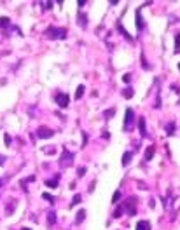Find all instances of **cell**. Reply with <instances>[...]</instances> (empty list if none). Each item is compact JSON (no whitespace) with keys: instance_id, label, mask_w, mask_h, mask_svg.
I'll return each mask as SVG.
<instances>
[{"instance_id":"cell-32","label":"cell","mask_w":180,"mask_h":230,"mask_svg":"<svg viewBox=\"0 0 180 230\" xmlns=\"http://www.w3.org/2000/svg\"><path fill=\"white\" fill-rule=\"evenodd\" d=\"M86 174V167H79L77 169V176H84Z\"/></svg>"},{"instance_id":"cell-37","label":"cell","mask_w":180,"mask_h":230,"mask_svg":"<svg viewBox=\"0 0 180 230\" xmlns=\"http://www.w3.org/2000/svg\"><path fill=\"white\" fill-rule=\"evenodd\" d=\"M21 230H32V229H21Z\"/></svg>"},{"instance_id":"cell-15","label":"cell","mask_w":180,"mask_h":230,"mask_svg":"<svg viewBox=\"0 0 180 230\" xmlns=\"http://www.w3.org/2000/svg\"><path fill=\"white\" fill-rule=\"evenodd\" d=\"M77 21H79V26L86 28V23H87V18H86V14L79 12V14H77Z\"/></svg>"},{"instance_id":"cell-6","label":"cell","mask_w":180,"mask_h":230,"mask_svg":"<svg viewBox=\"0 0 180 230\" xmlns=\"http://www.w3.org/2000/svg\"><path fill=\"white\" fill-rule=\"evenodd\" d=\"M72 160H74V153H70L68 150H65V152L61 153V157H60V167H61V169H65Z\"/></svg>"},{"instance_id":"cell-7","label":"cell","mask_w":180,"mask_h":230,"mask_svg":"<svg viewBox=\"0 0 180 230\" xmlns=\"http://www.w3.org/2000/svg\"><path fill=\"white\" fill-rule=\"evenodd\" d=\"M135 23H137V30H138V32H142V30H143V18H142L140 9L135 12Z\"/></svg>"},{"instance_id":"cell-36","label":"cell","mask_w":180,"mask_h":230,"mask_svg":"<svg viewBox=\"0 0 180 230\" xmlns=\"http://www.w3.org/2000/svg\"><path fill=\"white\" fill-rule=\"evenodd\" d=\"M2 162H5V155H0V164Z\"/></svg>"},{"instance_id":"cell-20","label":"cell","mask_w":180,"mask_h":230,"mask_svg":"<svg viewBox=\"0 0 180 230\" xmlns=\"http://www.w3.org/2000/svg\"><path fill=\"white\" fill-rule=\"evenodd\" d=\"M9 24H11V19L9 18H0V28H2V30H5Z\"/></svg>"},{"instance_id":"cell-5","label":"cell","mask_w":180,"mask_h":230,"mask_svg":"<svg viewBox=\"0 0 180 230\" xmlns=\"http://www.w3.org/2000/svg\"><path fill=\"white\" fill-rule=\"evenodd\" d=\"M54 99H56V103H58L60 108H67L68 103H70V96L65 94V93H58V94L54 96Z\"/></svg>"},{"instance_id":"cell-24","label":"cell","mask_w":180,"mask_h":230,"mask_svg":"<svg viewBox=\"0 0 180 230\" xmlns=\"http://www.w3.org/2000/svg\"><path fill=\"white\" fill-rule=\"evenodd\" d=\"M42 199H46V201H47L49 204H54V201H56V199H54L53 195H49V193H46V192L42 193Z\"/></svg>"},{"instance_id":"cell-25","label":"cell","mask_w":180,"mask_h":230,"mask_svg":"<svg viewBox=\"0 0 180 230\" xmlns=\"http://www.w3.org/2000/svg\"><path fill=\"white\" fill-rule=\"evenodd\" d=\"M42 150H44L46 155H54V153H56V148H54V147H46V148H42Z\"/></svg>"},{"instance_id":"cell-28","label":"cell","mask_w":180,"mask_h":230,"mask_svg":"<svg viewBox=\"0 0 180 230\" xmlns=\"http://www.w3.org/2000/svg\"><path fill=\"white\" fill-rule=\"evenodd\" d=\"M129 78H131V75H129V73H124V75H122V82H124V84H129V82H131Z\"/></svg>"},{"instance_id":"cell-4","label":"cell","mask_w":180,"mask_h":230,"mask_svg":"<svg viewBox=\"0 0 180 230\" xmlns=\"http://www.w3.org/2000/svg\"><path fill=\"white\" fill-rule=\"evenodd\" d=\"M37 136H39L40 139H49L51 136H54V131L51 127H47V126H40L39 129H37Z\"/></svg>"},{"instance_id":"cell-18","label":"cell","mask_w":180,"mask_h":230,"mask_svg":"<svg viewBox=\"0 0 180 230\" xmlns=\"http://www.w3.org/2000/svg\"><path fill=\"white\" fill-rule=\"evenodd\" d=\"M133 94H135V91H133L131 87H126V89L122 91V96H124L126 99H131V98H133Z\"/></svg>"},{"instance_id":"cell-16","label":"cell","mask_w":180,"mask_h":230,"mask_svg":"<svg viewBox=\"0 0 180 230\" xmlns=\"http://www.w3.org/2000/svg\"><path fill=\"white\" fill-rule=\"evenodd\" d=\"M131 157H133V153L131 152H126L122 155V166H128L129 162H131Z\"/></svg>"},{"instance_id":"cell-10","label":"cell","mask_w":180,"mask_h":230,"mask_svg":"<svg viewBox=\"0 0 180 230\" xmlns=\"http://www.w3.org/2000/svg\"><path fill=\"white\" fill-rule=\"evenodd\" d=\"M138 129H140V134L145 138L147 136V126H145V117H140L138 119Z\"/></svg>"},{"instance_id":"cell-12","label":"cell","mask_w":180,"mask_h":230,"mask_svg":"<svg viewBox=\"0 0 180 230\" xmlns=\"http://www.w3.org/2000/svg\"><path fill=\"white\" fill-rule=\"evenodd\" d=\"M137 230H150V221L149 220H140L137 223Z\"/></svg>"},{"instance_id":"cell-11","label":"cell","mask_w":180,"mask_h":230,"mask_svg":"<svg viewBox=\"0 0 180 230\" xmlns=\"http://www.w3.org/2000/svg\"><path fill=\"white\" fill-rule=\"evenodd\" d=\"M60 178H61V174H56V176H53V180H46V185H47V187H51V188H56V187H58Z\"/></svg>"},{"instance_id":"cell-19","label":"cell","mask_w":180,"mask_h":230,"mask_svg":"<svg viewBox=\"0 0 180 230\" xmlns=\"http://www.w3.org/2000/svg\"><path fill=\"white\" fill-rule=\"evenodd\" d=\"M175 133V122H168V126H166V134L168 136H173Z\"/></svg>"},{"instance_id":"cell-39","label":"cell","mask_w":180,"mask_h":230,"mask_svg":"<svg viewBox=\"0 0 180 230\" xmlns=\"http://www.w3.org/2000/svg\"><path fill=\"white\" fill-rule=\"evenodd\" d=\"M0 187H2V181H0Z\"/></svg>"},{"instance_id":"cell-21","label":"cell","mask_w":180,"mask_h":230,"mask_svg":"<svg viewBox=\"0 0 180 230\" xmlns=\"http://www.w3.org/2000/svg\"><path fill=\"white\" fill-rule=\"evenodd\" d=\"M114 115H116V108H108V110H105V112H103V117H105L107 120H108L110 117H114Z\"/></svg>"},{"instance_id":"cell-9","label":"cell","mask_w":180,"mask_h":230,"mask_svg":"<svg viewBox=\"0 0 180 230\" xmlns=\"http://www.w3.org/2000/svg\"><path fill=\"white\" fill-rule=\"evenodd\" d=\"M154 153H156V148H154V145H149V147L145 148V155H143V159H145V160H150V159L154 157Z\"/></svg>"},{"instance_id":"cell-2","label":"cell","mask_w":180,"mask_h":230,"mask_svg":"<svg viewBox=\"0 0 180 230\" xmlns=\"http://www.w3.org/2000/svg\"><path fill=\"white\" fill-rule=\"evenodd\" d=\"M133 122H135V112H133V108H126V114H124V124H122V129L129 133V131L133 129Z\"/></svg>"},{"instance_id":"cell-22","label":"cell","mask_w":180,"mask_h":230,"mask_svg":"<svg viewBox=\"0 0 180 230\" xmlns=\"http://www.w3.org/2000/svg\"><path fill=\"white\" fill-rule=\"evenodd\" d=\"M180 52V33L175 35V54H179Z\"/></svg>"},{"instance_id":"cell-17","label":"cell","mask_w":180,"mask_h":230,"mask_svg":"<svg viewBox=\"0 0 180 230\" xmlns=\"http://www.w3.org/2000/svg\"><path fill=\"white\" fill-rule=\"evenodd\" d=\"M122 213H124V202H122V204H119V206L116 208V211H114V214H112V216H114V218H119Z\"/></svg>"},{"instance_id":"cell-38","label":"cell","mask_w":180,"mask_h":230,"mask_svg":"<svg viewBox=\"0 0 180 230\" xmlns=\"http://www.w3.org/2000/svg\"><path fill=\"white\" fill-rule=\"evenodd\" d=\"M179 70H180V63H179Z\"/></svg>"},{"instance_id":"cell-26","label":"cell","mask_w":180,"mask_h":230,"mask_svg":"<svg viewBox=\"0 0 180 230\" xmlns=\"http://www.w3.org/2000/svg\"><path fill=\"white\" fill-rule=\"evenodd\" d=\"M80 199H82V197H80L79 193H77V195H74V199H72V202H70V208H74V206H77V204H79V202H80Z\"/></svg>"},{"instance_id":"cell-29","label":"cell","mask_w":180,"mask_h":230,"mask_svg":"<svg viewBox=\"0 0 180 230\" xmlns=\"http://www.w3.org/2000/svg\"><path fill=\"white\" fill-rule=\"evenodd\" d=\"M142 63H143V70H150V66H149V63L145 61V56L142 54Z\"/></svg>"},{"instance_id":"cell-27","label":"cell","mask_w":180,"mask_h":230,"mask_svg":"<svg viewBox=\"0 0 180 230\" xmlns=\"http://www.w3.org/2000/svg\"><path fill=\"white\" fill-rule=\"evenodd\" d=\"M119 199H121V192L117 190L116 193H114V195H112V202L116 204V202H119Z\"/></svg>"},{"instance_id":"cell-31","label":"cell","mask_w":180,"mask_h":230,"mask_svg":"<svg viewBox=\"0 0 180 230\" xmlns=\"http://www.w3.org/2000/svg\"><path fill=\"white\" fill-rule=\"evenodd\" d=\"M11 143H12V138H11L9 134H5V145H7V147H11Z\"/></svg>"},{"instance_id":"cell-30","label":"cell","mask_w":180,"mask_h":230,"mask_svg":"<svg viewBox=\"0 0 180 230\" xmlns=\"http://www.w3.org/2000/svg\"><path fill=\"white\" fill-rule=\"evenodd\" d=\"M53 5H54L53 2H44V4H42V9H51Z\"/></svg>"},{"instance_id":"cell-34","label":"cell","mask_w":180,"mask_h":230,"mask_svg":"<svg viewBox=\"0 0 180 230\" xmlns=\"http://www.w3.org/2000/svg\"><path fill=\"white\" fill-rule=\"evenodd\" d=\"M103 139H110V133L108 131H103Z\"/></svg>"},{"instance_id":"cell-33","label":"cell","mask_w":180,"mask_h":230,"mask_svg":"<svg viewBox=\"0 0 180 230\" xmlns=\"http://www.w3.org/2000/svg\"><path fill=\"white\" fill-rule=\"evenodd\" d=\"M86 143H87V134L82 133V145H86Z\"/></svg>"},{"instance_id":"cell-8","label":"cell","mask_w":180,"mask_h":230,"mask_svg":"<svg viewBox=\"0 0 180 230\" xmlns=\"http://www.w3.org/2000/svg\"><path fill=\"white\" fill-rule=\"evenodd\" d=\"M56 221H58V214H56L54 209H51L47 213V225H54Z\"/></svg>"},{"instance_id":"cell-23","label":"cell","mask_w":180,"mask_h":230,"mask_svg":"<svg viewBox=\"0 0 180 230\" xmlns=\"http://www.w3.org/2000/svg\"><path fill=\"white\" fill-rule=\"evenodd\" d=\"M82 94H84V86L80 84L79 87H77V91H75V99H80V98H82Z\"/></svg>"},{"instance_id":"cell-1","label":"cell","mask_w":180,"mask_h":230,"mask_svg":"<svg viewBox=\"0 0 180 230\" xmlns=\"http://www.w3.org/2000/svg\"><path fill=\"white\" fill-rule=\"evenodd\" d=\"M44 35L47 38H51V40H63V38H67V30L65 28H58V26H49L46 32H44Z\"/></svg>"},{"instance_id":"cell-3","label":"cell","mask_w":180,"mask_h":230,"mask_svg":"<svg viewBox=\"0 0 180 230\" xmlns=\"http://www.w3.org/2000/svg\"><path fill=\"white\" fill-rule=\"evenodd\" d=\"M135 204H137V197H129V199H126V201H124V211H128V214H129V216H133V214L137 213Z\"/></svg>"},{"instance_id":"cell-35","label":"cell","mask_w":180,"mask_h":230,"mask_svg":"<svg viewBox=\"0 0 180 230\" xmlns=\"http://www.w3.org/2000/svg\"><path fill=\"white\" fill-rule=\"evenodd\" d=\"M95 185H96V181H93V183L89 185V192H93V188H95Z\"/></svg>"},{"instance_id":"cell-14","label":"cell","mask_w":180,"mask_h":230,"mask_svg":"<svg viewBox=\"0 0 180 230\" xmlns=\"http://www.w3.org/2000/svg\"><path fill=\"white\" fill-rule=\"evenodd\" d=\"M84 218H86V211H84V209H80L79 213L75 214V223H77V225H80V223L84 221Z\"/></svg>"},{"instance_id":"cell-13","label":"cell","mask_w":180,"mask_h":230,"mask_svg":"<svg viewBox=\"0 0 180 230\" xmlns=\"http://www.w3.org/2000/svg\"><path fill=\"white\" fill-rule=\"evenodd\" d=\"M117 30H119L121 33H122V35H124V37L128 38V40H129V42H133V37H131V35H129V33H128V30H124V26H122V24H121V23H117Z\"/></svg>"}]
</instances>
